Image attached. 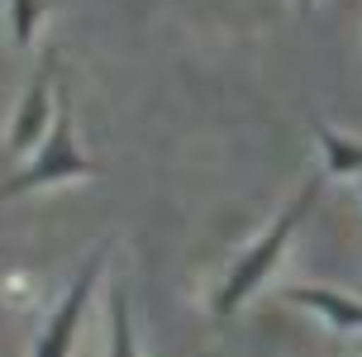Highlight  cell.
I'll return each instance as SVG.
<instances>
[{
  "label": "cell",
  "instance_id": "8992f818",
  "mask_svg": "<svg viewBox=\"0 0 362 357\" xmlns=\"http://www.w3.org/2000/svg\"><path fill=\"white\" fill-rule=\"evenodd\" d=\"M315 139L325 148V167L334 177H348V172H362V143L344 139V134H334L329 124H315Z\"/></svg>",
  "mask_w": 362,
  "mask_h": 357
},
{
  "label": "cell",
  "instance_id": "6da1fadb",
  "mask_svg": "<svg viewBox=\"0 0 362 357\" xmlns=\"http://www.w3.org/2000/svg\"><path fill=\"white\" fill-rule=\"evenodd\" d=\"M315 196H320V177H310L305 186H300V196L291 200L286 210L276 214V224L267 229V238H257L253 248L238 257L234 267H229V276H224V286L215 291V315L219 320H229L238 305L253 295L257 286L267 281V271L281 262V252H286V243H291V233L300 229V219L310 214V205H315Z\"/></svg>",
  "mask_w": 362,
  "mask_h": 357
},
{
  "label": "cell",
  "instance_id": "277c9868",
  "mask_svg": "<svg viewBox=\"0 0 362 357\" xmlns=\"http://www.w3.org/2000/svg\"><path fill=\"white\" fill-rule=\"evenodd\" d=\"M53 67H57V48L43 57V67L34 71V86H29V95L19 100L15 129H10V153H29V148L43 139L48 115H53V105H48V76H53Z\"/></svg>",
  "mask_w": 362,
  "mask_h": 357
},
{
  "label": "cell",
  "instance_id": "3957f363",
  "mask_svg": "<svg viewBox=\"0 0 362 357\" xmlns=\"http://www.w3.org/2000/svg\"><path fill=\"white\" fill-rule=\"evenodd\" d=\"M105 257H110V243H100V248L90 252V262L76 271L72 291H67V295L57 300L53 320L43 324V334H38L34 357H67V353H72L76 324H81V310H86V300H90V286H95V276H100V267H105Z\"/></svg>",
  "mask_w": 362,
  "mask_h": 357
},
{
  "label": "cell",
  "instance_id": "9c48e42d",
  "mask_svg": "<svg viewBox=\"0 0 362 357\" xmlns=\"http://www.w3.org/2000/svg\"><path fill=\"white\" fill-rule=\"evenodd\" d=\"M296 10H300V15H310V10H315V0H296Z\"/></svg>",
  "mask_w": 362,
  "mask_h": 357
},
{
  "label": "cell",
  "instance_id": "52a82bcc",
  "mask_svg": "<svg viewBox=\"0 0 362 357\" xmlns=\"http://www.w3.org/2000/svg\"><path fill=\"white\" fill-rule=\"evenodd\" d=\"M110 357H139V343H134V324H129L124 286H115V291H110Z\"/></svg>",
  "mask_w": 362,
  "mask_h": 357
},
{
  "label": "cell",
  "instance_id": "7a4b0ae2",
  "mask_svg": "<svg viewBox=\"0 0 362 357\" xmlns=\"http://www.w3.org/2000/svg\"><path fill=\"white\" fill-rule=\"evenodd\" d=\"M100 167L81 153L76 143V129H72V95L57 90V124L53 134L43 139V148L34 153V162L15 172L10 181H0V200H15L24 191H38V186H53V181H67V177H95Z\"/></svg>",
  "mask_w": 362,
  "mask_h": 357
},
{
  "label": "cell",
  "instance_id": "5b68a950",
  "mask_svg": "<svg viewBox=\"0 0 362 357\" xmlns=\"http://www.w3.org/2000/svg\"><path fill=\"white\" fill-rule=\"evenodd\" d=\"M291 305H305V310H315V315H325L334 329H344V334H353V329H362V300H353V295H344V291H329V286H296V291H286Z\"/></svg>",
  "mask_w": 362,
  "mask_h": 357
},
{
  "label": "cell",
  "instance_id": "ba28073f",
  "mask_svg": "<svg viewBox=\"0 0 362 357\" xmlns=\"http://www.w3.org/2000/svg\"><path fill=\"white\" fill-rule=\"evenodd\" d=\"M38 19H43V0H10V34H15L19 48L34 43Z\"/></svg>",
  "mask_w": 362,
  "mask_h": 357
}]
</instances>
